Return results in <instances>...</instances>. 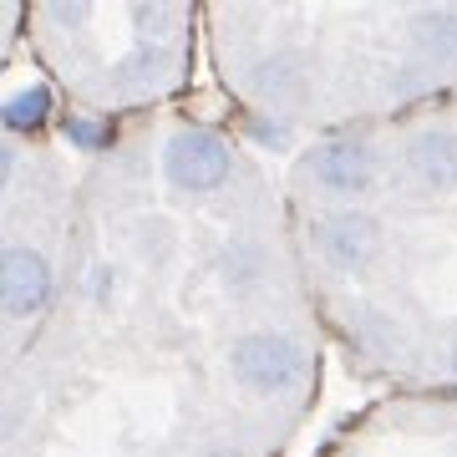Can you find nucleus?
Returning a JSON list of instances; mask_svg holds the SVG:
<instances>
[{
    "label": "nucleus",
    "instance_id": "obj_1",
    "mask_svg": "<svg viewBox=\"0 0 457 457\" xmlns=\"http://www.w3.org/2000/svg\"><path fill=\"white\" fill-rule=\"evenodd\" d=\"M163 168L179 188L209 194V188H219V183L228 179V147H224V137H213V132H204V128H183V132L168 137Z\"/></svg>",
    "mask_w": 457,
    "mask_h": 457
},
{
    "label": "nucleus",
    "instance_id": "obj_2",
    "mask_svg": "<svg viewBox=\"0 0 457 457\" xmlns=\"http://www.w3.org/2000/svg\"><path fill=\"white\" fill-rule=\"evenodd\" d=\"M295 371H300V351L279 330H254L234 345V376L254 392H285Z\"/></svg>",
    "mask_w": 457,
    "mask_h": 457
},
{
    "label": "nucleus",
    "instance_id": "obj_3",
    "mask_svg": "<svg viewBox=\"0 0 457 457\" xmlns=\"http://www.w3.org/2000/svg\"><path fill=\"white\" fill-rule=\"evenodd\" d=\"M51 295V270L36 249H5V264H0V300H5V315L11 320H26L46 305Z\"/></svg>",
    "mask_w": 457,
    "mask_h": 457
},
{
    "label": "nucleus",
    "instance_id": "obj_4",
    "mask_svg": "<svg viewBox=\"0 0 457 457\" xmlns=\"http://www.w3.org/2000/svg\"><path fill=\"white\" fill-rule=\"evenodd\" d=\"M315 249H320L326 264H336V270H356V264L371 260L376 224L356 209H341V213H330V219L315 224Z\"/></svg>",
    "mask_w": 457,
    "mask_h": 457
},
{
    "label": "nucleus",
    "instance_id": "obj_5",
    "mask_svg": "<svg viewBox=\"0 0 457 457\" xmlns=\"http://www.w3.org/2000/svg\"><path fill=\"white\" fill-rule=\"evenodd\" d=\"M311 173L336 194H366L371 188V153L356 137H336L311 153Z\"/></svg>",
    "mask_w": 457,
    "mask_h": 457
},
{
    "label": "nucleus",
    "instance_id": "obj_6",
    "mask_svg": "<svg viewBox=\"0 0 457 457\" xmlns=\"http://www.w3.org/2000/svg\"><path fill=\"white\" fill-rule=\"evenodd\" d=\"M407 158L427 183H437V188H453L457 183V137L453 132H442V128L417 132L407 147Z\"/></svg>",
    "mask_w": 457,
    "mask_h": 457
},
{
    "label": "nucleus",
    "instance_id": "obj_7",
    "mask_svg": "<svg viewBox=\"0 0 457 457\" xmlns=\"http://www.w3.org/2000/svg\"><path fill=\"white\" fill-rule=\"evenodd\" d=\"M411 36L432 56H457V11H422L411 21Z\"/></svg>",
    "mask_w": 457,
    "mask_h": 457
},
{
    "label": "nucleus",
    "instance_id": "obj_8",
    "mask_svg": "<svg viewBox=\"0 0 457 457\" xmlns=\"http://www.w3.org/2000/svg\"><path fill=\"white\" fill-rule=\"evenodd\" d=\"M51 117V92L46 87H26V92H16V97L5 102V128L11 132H31L41 128Z\"/></svg>",
    "mask_w": 457,
    "mask_h": 457
},
{
    "label": "nucleus",
    "instance_id": "obj_9",
    "mask_svg": "<svg viewBox=\"0 0 457 457\" xmlns=\"http://www.w3.org/2000/svg\"><path fill=\"white\" fill-rule=\"evenodd\" d=\"M158 71H163V51H158V46H137L128 62H117V77H122V82H132V87L153 82Z\"/></svg>",
    "mask_w": 457,
    "mask_h": 457
},
{
    "label": "nucleus",
    "instance_id": "obj_10",
    "mask_svg": "<svg viewBox=\"0 0 457 457\" xmlns=\"http://www.w3.org/2000/svg\"><path fill=\"white\" fill-rule=\"evenodd\" d=\"M71 143H87V147H102L107 143V132L97 122H71Z\"/></svg>",
    "mask_w": 457,
    "mask_h": 457
},
{
    "label": "nucleus",
    "instance_id": "obj_11",
    "mask_svg": "<svg viewBox=\"0 0 457 457\" xmlns=\"http://www.w3.org/2000/svg\"><path fill=\"white\" fill-rule=\"evenodd\" d=\"M453 371H457V345H453Z\"/></svg>",
    "mask_w": 457,
    "mask_h": 457
}]
</instances>
